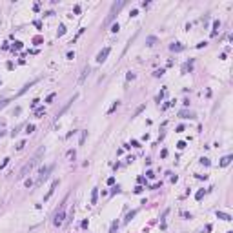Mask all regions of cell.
Returning a JSON list of instances; mask_svg holds the SVG:
<instances>
[{
    "mask_svg": "<svg viewBox=\"0 0 233 233\" xmlns=\"http://www.w3.org/2000/svg\"><path fill=\"white\" fill-rule=\"evenodd\" d=\"M119 29H120L119 24H113V26H111V31H113V33H119Z\"/></svg>",
    "mask_w": 233,
    "mask_h": 233,
    "instance_id": "484cf974",
    "label": "cell"
},
{
    "mask_svg": "<svg viewBox=\"0 0 233 233\" xmlns=\"http://www.w3.org/2000/svg\"><path fill=\"white\" fill-rule=\"evenodd\" d=\"M231 160H233V157H231V155H226V157H224V159L220 160V166H222V168H224V166H228Z\"/></svg>",
    "mask_w": 233,
    "mask_h": 233,
    "instance_id": "4fadbf2b",
    "label": "cell"
},
{
    "mask_svg": "<svg viewBox=\"0 0 233 233\" xmlns=\"http://www.w3.org/2000/svg\"><path fill=\"white\" fill-rule=\"evenodd\" d=\"M89 71H91V67H89V66H86V67L82 69V73H80V76H79V84H82L84 80H86V76L89 75Z\"/></svg>",
    "mask_w": 233,
    "mask_h": 233,
    "instance_id": "52a82bcc",
    "label": "cell"
},
{
    "mask_svg": "<svg viewBox=\"0 0 233 233\" xmlns=\"http://www.w3.org/2000/svg\"><path fill=\"white\" fill-rule=\"evenodd\" d=\"M169 49H171V51H177V53H178V51H182V49H184V46H182L180 42H175V44H171V46H169Z\"/></svg>",
    "mask_w": 233,
    "mask_h": 233,
    "instance_id": "9c48e42d",
    "label": "cell"
},
{
    "mask_svg": "<svg viewBox=\"0 0 233 233\" xmlns=\"http://www.w3.org/2000/svg\"><path fill=\"white\" fill-rule=\"evenodd\" d=\"M200 164H204V166H209V159L202 157V159H200Z\"/></svg>",
    "mask_w": 233,
    "mask_h": 233,
    "instance_id": "4316f807",
    "label": "cell"
},
{
    "mask_svg": "<svg viewBox=\"0 0 233 233\" xmlns=\"http://www.w3.org/2000/svg\"><path fill=\"white\" fill-rule=\"evenodd\" d=\"M219 27H220V22H219V20H215V22H213V33H211L213 36L217 35V29H219Z\"/></svg>",
    "mask_w": 233,
    "mask_h": 233,
    "instance_id": "2e32d148",
    "label": "cell"
},
{
    "mask_svg": "<svg viewBox=\"0 0 233 233\" xmlns=\"http://www.w3.org/2000/svg\"><path fill=\"white\" fill-rule=\"evenodd\" d=\"M64 206H66V200H64V204L60 206V209L55 213V219H53V226H57L60 228L62 224H64V219H66V211H64Z\"/></svg>",
    "mask_w": 233,
    "mask_h": 233,
    "instance_id": "3957f363",
    "label": "cell"
},
{
    "mask_svg": "<svg viewBox=\"0 0 233 233\" xmlns=\"http://www.w3.org/2000/svg\"><path fill=\"white\" fill-rule=\"evenodd\" d=\"M177 147H178V149H184V147H186V142H184V140L177 142Z\"/></svg>",
    "mask_w": 233,
    "mask_h": 233,
    "instance_id": "83f0119b",
    "label": "cell"
},
{
    "mask_svg": "<svg viewBox=\"0 0 233 233\" xmlns=\"http://www.w3.org/2000/svg\"><path fill=\"white\" fill-rule=\"evenodd\" d=\"M42 115H46V107H36V109H35V116L40 119Z\"/></svg>",
    "mask_w": 233,
    "mask_h": 233,
    "instance_id": "5bb4252c",
    "label": "cell"
},
{
    "mask_svg": "<svg viewBox=\"0 0 233 233\" xmlns=\"http://www.w3.org/2000/svg\"><path fill=\"white\" fill-rule=\"evenodd\" d=\"M64 33H66V26L62 24V26L58 27V36H62V35H64Z\"/></svg>",
    "mask_w": 233,
    "mask_h": 233,
    "instance_id": "7402d4cb",
    "label": "cell"
},
{
    "mask_svg": "<svg viewBox=\"0 0 233 233\" xmlns=\"http://www.w3.org/2000/svg\"><path fill=\"white\" fill-rule=\"evenodd\" d=\"M144 107H146V106H138V107H137V111H135V115H138V113H140V111L144 109Z\"/></svg>",
    "mask_w": 233,
    "mask_h": 233,
    "instance_id": "d590c367",
    "label": "cell"
},
{
    "mask_svg": "<svg viewBox=\"0 0 233 233\" xmlns=\"http://www.w3.org/2000/svg\"><path fill=\"white\" fill-rule=\"evenodd\" d=\"M146 42H147V46H153L155 42H157V38H155V36H147V40H146Z\"/></svg>",
    "mask_w": 233,
    "mask_h": 233,
    "instance_id": "44dd1931",
    "label": "cell"
},
{
    "mask_svg": "<svg viewBox=\"0 0 233 233\" xmlns=\"http://www.w3.org/2000/svg\"><path fill=\"white\" fill-rule=\"evenodd\" d=\"M107 184L113 186V184H115V178H113V177H109V178H107Z\"/></svg>",
    "mask_w": 233,
    "mask_h": 233,
    "instance_id": "74e56055",
    "label": "cell"
},
{
    "mask_svg": "<svg viewBox=\"0 0 233 233\" xmlns=\"http://www.w3.org/2000/svg\"><path fill=\"white\" fill-rule=\"evenodd\" d=\"M124 4H126V2H124V0H119V2H115L113 6H111V9H109V15H107V18H106V24H109V22L115 18V15L116 13H119L120 9H122V7H124Z\"/></svg>",
    "mask_w": 233,
    "mask_h": 233,
    "instance_id": "7a4b0ae2",
    "label": "cell"
},
{
    "mask_svg": "<svg viewBox=\"0 0 233 233\" xmlns=\"http://www.w3.org/2000/svg\"><path fill=\"white\" fill-rule=\"evenodd\" d=\"M146 177H147V178H153V177H155V173L149 169V171H146Z\"/></svg>",
    "mask_w": 233,
    "mask_h": 233,
    "instance_id": "d6a6232c",
    "label": "cell"
},
{
    "mask_svg": "<svg viewBox=\"0 0 233 233\" xmlns=\"http://www.w3.org/2000/svg\"><path fill=\"white\" fill-rule=\"evenodd\" d=\"M33 131H35V126H33V124H27V126H26V133L29 135V133H33Z\"/></svg>",
    "mask_w": 233,
    "mask_h": 233,
    "instance_id": "d6986e66",
    "label": "cell"
},
{
    "mask_svg": "<svg viewBox=\"0 0 233 233\" xmlns=\"http://www.w3.org/2000/svg\"><path fill=\"white\" fill-rule=\"evenodd\" d=\"M228 233H233V231H228Z\"/></svg>",
    "mask_w": 233,
    "mask_h": 233,
    "instance_id": "ee69618b",
    "label": "cell"
},
{
    "mask_svg": "<svg viewBox=\"0 0 233 233\" xmlns=\"http://www.w3.org/2000/svg\"><path fill=\"white\" fill-rule=\"evenodd\" d=\"M0 84H2V80H0Z\"/></svg>",
    "mask_w": 233,
    "mask_h": 233,
    "instance_id": "f6af8a7d",
    "label": "cell"
},
{
    "mask_svg": "<svg viewBox=\"0 0 233 233\" xmlns=\"http://www.w3.org/2000/svg\"><path fill=\"white\" fill-rule=\"evenodd\" d=\"M204 197V189H200V191H197V195H195V199L197 200H200V199H202Z\"/></svg>",
    "mask_w": 233,
    "mask_h": 233,
    "instance_id": "603a6c76",
    "label": "cell"
},
{
    "mask_svg": "<svg viewBox=\"0 0 233 233\" xmlns=\"http://www.w3.org/2000/svg\"><path fill=\"white\" fill-rule=\"evenodd\" d=\"M142 189H144V188H142V186H137V188H135V189H133V191H135V193H140V191H142Z\"/></svg>",
    "mask_w": 233,
    "mask_h": 233,
    "instance_id": "f35d334b",
    "label": "cell"
},
{
    "mask_svg": "<svg viewBox=\"0 0 233 233\" xmlns=\"http://www.w3.org/2000/svg\"><path fill=\"white\" fill-rule=\"evenodd\" d=\"M33 42H35V44H40V42H42V38H40V36H35V40H33Z\"/></svg>",
    "mask_w": 233,
    "mask_h": 233,
    "instance_id": "b9f144b4",
    "label": "cell"
},
{
    "mask_svg": "<svg viewBox=\"0 0 233 233\" xmlns=\"http://www.w3.org/2000/svg\"><path fill=\"white\" fill-rule=\"evenodd\" d=\"M73 11H75V15H79V13H80V6H75V9H73Z\"/></svg>",
    "mask_w": 233,
    "mask_h": 233,
    "instance_id": "60d3db41",
    "label": "cell"
},
{
    "mask_svg": "<svg viewBox=\"0 0 233 233\" xmlns=\"http://www.w3.org/2000/svg\"><path fill=\"white\" fill-rule=\"evenodd\" d=\"M53 169V166H48V168H42L40 169V173H38V178H36V184H42L46 178H48V175H49V171Z\"/></svg>",
    "mask_w": 233,
    "mask_h": 233,
    "instance_id": "277c9868",
    "label": "cell"
},
{
    "mask_svg": "<svg viewBox=\"0 0 233 233\" xmlns=\"http://www.w3.org/2000/svg\"><path fill=\"white\" fill-rule=\"evenodd\" d=\"M86 137H88V131H82V135H80V146H84V142H86Z\"/></svg>",
    "mask_w": 233,
    "mask_h": 233,
    "instance_id": "ffe728a7",
    "label": "cell"
},
{
    "mask_svg": "<svg viewBox=\"0 0 233 233\" xmlns=\"http://www.w3.org/2000/svg\"><path fill=\"white\" fill-rule=\"evenodd\" d=\"M42 155H44V147H40V149H38V151L33 155V157H31V160H29L27 164H26V166H24V168H22L20 171H18L17 178H26V177H27V173H31V171H33V169L38 166V164H40V160H42Z\"/></svg>",
    "mask_w": 233,
    "mask_h": 233,
    "instance_id": "6da1fadb",
    "label": "cell"
},
{
    "mask_svg": "<svg viewBox=\"0 0 233 233\" xmlns=\"http://www.w3.org/2000/svg\"><path fill=\"white\" fill-rule=\"evenodd\" d=\"M135 215H137V211H129V213L126 215V220H124V222H129V220H131V219H133V217H135Z\"/></svg>",
    "mask_w": 233,
    "mask_h": 233,
    "instance_id": "ac0fdd59",
    "label": "cell"
},
{
    "mask_svg": "<svg viewBox=\"0 0 233 233\" xmlns=\"http://www.w3.org/2000/svg\"><path fill=\"white\" fill-rule=\"evenodd\" d=\"M2 135H4V133H2V131H0V138H2Z\"/></svg>",
    "mask_w": 233,
    "mask_h": 233,
    "instance_id": "7bdbcfd3",
    "label": "cell"
},
{
    "mask_svg": "<svg viewBox=\"0 0 233 233\" xmlns=\"http://www.w3.org/2000/svg\"><path fill=\"white\" fill-rule=\"evenodd\" d=\"M97 199H98V188H93V191H91V204H97Z\"/></svg>",
    "mask_w": 233,
    "mask_h": 233,
    "instance_id": "8fae6325",
    "label": "cell"
},
{
    "mask_svg": "<svg viewBox=\"0 0 233 233\" xmlns=\"http://www.w3.org/2000/svg\"><path fill=\"white\" fill-rule=\"evenodd\" d=\"M178 116H180V119H193V116H195V113H193V111H180V113H178Z\"/></svg>",
    "mask_w": 233,
    "mask_h": 233,
    "instance_id": "ba28073f",
    "label": "cell"
},
{
    "mask_svg": "<svg viewBox=\"0 0 233 233\" xmlns=\"http://www.w3.org/2000/svg\"><path fill=\"white\" fill-rule=\"evenodd\" d=\"M153 75H155V76H162V75H164V69H157Z\"/></svg>",
    "mask_w": 233,
    "mask_h": 233,
    "instance_id": "f546056e",
    "label": "cell"
},
{
    "mask_svg": "<svg viewBox=\"0 0 233 233\" xmlns=\"http://www.w3.org/2000/svg\"><path fill=\"white\" fill-rule=\"evenodd\" d=\"M36 82H38V79H35V80H31L29 84H26V86H24V88L20 89V93H18V95H24V93H26V91H27V89H29L31 86H33V84H36Z\"/></svg>",
    "mask_w": 233,
    "mask_h": 233,
    "instance_id": "30bf717a",
    "label": "cell"
},
{
    "mask_svg": "<svg viewBox=\"0 0 233 233\" xmlns=\"http://www.w3.org/2000/svg\"><path fill=\"white\" fill-rule=\"evenodd\" d=\"M109 51H111V48H104L102 51H100L98 53V55H97V62H98V64H102V62L107 58V55H109Z\"/></svg>",
    "mask_w": 233,
    "mask_h": 233,
    "instance_id": "5b68a950",
    "label": "cell"
},
{
    "mask_svg": "<svg viewBox=\"0 0 233 233\" xmlns=\"http://www.w3.org/2000/svg\"><path fill=\"white\" fill-rule=\"evenodd\" d=\"M116 228H119V222H113V224H111V229H109V233H115V231H116Z\"/></svg>",
    "mask_w": 233,
    "mask_h": 233,
    "instance_id": "cb8c5ba5",
    "label": "cell"
},
{
    "mask_svg": "<svg viewBox=\"0 0 233 233\" xmlns=\"http://www.w3.org/2000/svg\"><path fill=\"white\" fill-rule=\"evenodd\" d=\"M15 49H22V42H15Z\"/></svg>",
    "mask_w": 233,
    "mask_h": 233,
    "instance_id": "836d02e7",
    "label": "cell"
},
{
    "mask_svg": "<svg viewBox=\"0 0 233 233\" xmlns=\"http://www.w3.org/2000/svg\"><path fill=\"white\" fill-rule=\"evenodd\" d=\"M53 100H55V93H51V95H49L48 98H46V102L49 104V102H53Z\"/></svg>",
    "mask_w": 233,
    "mask_h": 233,
    "instance_id": "f1b7e54d",
    "label": "cell"
},
{
    "mask_svg": "<svg viewBox=\"0 0 233 233\" xmlns=\"http://www.w3.org/2000/svg\"><path fill=\"white\" fill-rule=\"evenodd\" d=\"M217 217H219V219H222V220H231V215L224 213V211H217Z\"/></svg>",
    "mask_w": 233,
    "mask_h": 233,
    "instance_id": "7c38bea8",
    "label": "cell"
},
{
    "mask_svg": "<svg viewBox=\"0 0 233 233\" xmlns=\"http://www.w3.org/2000/svg\"><path fill=\"white\" fill-rule=\"evenodd\" d=\"M57 186H58V180H53V184H51V188H49V191H48V193H46V195H44V200H49V197L53 195V191L57 189Z\"/></svg>",
    "mask_w": 233,
    "mask_h": 233,
    "instance_id": "8992f818",
    "label": "cell"
},
{
    "mask_svg": "<svg viewBox=\"0 0 233 233\" xmlns=\"http://www.w3.org/2000/svg\"><path fill=\"white\" fill-rule=\"evenodd\" d=\"M120 106V102H119V100H115V102L111 104V107H109V109H107V113H113L115 109H116V107H119Z\"/></svg>",
    "mask_w": 233,
    "mask_h": 233,
    "instance_id": "9a60e30c",
    "label": "cell"
},
{
    "mask_svg": "<svg viewBox=\"0 0 233 233\" xmlns=\"http://www.w3.org/2000/svg\"><path fill=\"white\" fill-rule=\"evenodd\" d=\"M182 131H184V126H182V124H180V126H177V133H182Z\"/></svg>",
    "mask_w": 233,
    "mask_h": 233,
    "instance_id": "8d00e7d4",
    "label": "cell"
},
{
    "mask_svg": "<svg viewBox=\"0 0 233 233\" xmlns=\"http://www.w3.org/2000/svg\"><path fill=\"white\" fill-rule=\"evenodd\" d=\"M26 146V142L24 140H22V142H18V146H17V149H22V147H24Z\"/></svg>",
    "mask_w": 233,
    "mask_h": 233,
    "instance_id": "ab89813d",
    "label": "cell"
},
{
    "mask_svg": "<svg viewBox=\"0 0 233 233\" xmlns=\"http://www.w3.org/2000/svg\"><path fill=\"white\" fill-rule=\"evenodd\" d=\"M75 157H76L75 149H69V151H67V159H69V160H75Z\"/></svg>",
    "mask_w": 233,
    "mask_h": 233,
    "instance_id": "e0dca14e",
    "label": "cell"
},
{
    "mask_svg": "<svg viewBox=\"0 0 233 233\" xmlns=\"http://www.w3.org/2000/svg\"><path fill=\"white\" fill-rule=\"evenodd\" d=\"M129 146H133V147H140V144H138V140H131Z\"/></svg>",
    "mask_w": 233,
    "mask_h": 233,
    "instance_id": "1f68e13d",
    "label": "cell"
},
{
    "mask_svg": "<svg viewBox=\"0 0 233 233\" xmlns=\"http://www.w3.org/2000/svg\"><path fill=\"white\" fill-rule=\"evenodd\" d=\"M38 102H40V100H38V98H35L33 102H31V107H36V104H38Z\"/></svg>",
    "mask_w": 233,
    "mask_h": 233,
    "instance_id": "e575fe53",
    "label": "cell"
},
{
    "mask_svg": "<svg viewBox=\"0 0 233 233\" xmlns=\"http://www.w3.org/2000/svg\"><path fill=\"white\" fill-rule=\"evenodd\" d=\"M7 104H9V98H2V100H0V107H4Z\"/></svg>",
    "mask_w": 233,
    "mask_h": 233,
    "instance_id": "d4e9b609",
    "label": "cell"
},
{
    "mask_svg": "<svg viewBox=\"0 0 233 233\" xmlns=\"http://www.w3.org/2000/svg\"><path fill=\"white\" fill-rule=\"evenodd\" d=\"M7 164H9V159H4V162H2V164H0V169H4Z\"/></svg>",
    "mask_w": 233,
    "mask_h": 233,
    "instance_id": "4dcf8cb0",
    "label": "cell"
}]
</instances>
